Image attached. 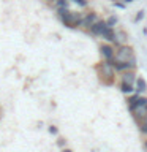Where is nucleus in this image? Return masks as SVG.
Listing matches in <instances>:
<instances>
[{
	"instance_id": "18",
	"label": "nucleus",
	"mask_w": 147,
	"mask_h": 152,
	"mask_svg": "<svg viewBox=\"0 0 147 152\" xmlns=\"http://www.w3.org/2000/svg\"><path fill=\"white\" fill-rule=\"evenodd\" d=\"M144 16H146V11H144V10H141V11H138V14L135 16V22H141L142 19H144Z\"/></svg>"
},
{
	"instance_id": "3",
	"label": "nucleus",
	"mask_w": 147,
	"mask_h": 152,
	"mask_svg": "<svg viewBox=\"0 0 147 152\" xmlns=\"http://www.w3.org/2000/svg\"><path fill=\"white\" fill-rule=\"evenodd\" d=\"M135 59H136L135 49H133L130 45H122V46H117L116 56H114V62H112V64H120V62H131V60H135Z\"/></svg>"
},
{
	"instance_id": "1",
	"label": "nucleus",
	"mask_w": 147,
	"mask_h": 152,
	"mask_svg": "<svg viewBox=\"0 0 147 152\" xmlns=\"http://www.w3.org/2000/svg\"><path fill=\"white\" fill-rule=\"evenodd\" d=\"M95 70H97L98 79L101 81L104 86L114 84L116 76H117V71H116V68H114L112 62H108V60H103L101 59V62H98V64L95 65Z\"/></svg>"
},
{
	"instance_id": "8",
	"label": "nucleus",
	"mask_w": 147,
	"mask_h": 152,
	"mask_svg": "<svg viewBox=\"0 0 147 152\" xmlns=\"http://www.w3.org/2000/svg\"><path fill=\"white\" fill-rule=\"evenodd\" d=\"M138 66V60H131V62H120V64H114V68H116L117 75L125 73V71H136Z\"/></svg>"
},
{
	"instance_id": "14",
	"label": "nucleus",
	"mask_w": 147,
	"mask_h": 152,
	"mask_svg": "<svg viewBox=\"0 0 147 152\" xmlns=\"http://www.w3.org/2000/svg\"><path fill=\"white\" fill-rule=\"evenodd\" d=\"M138 127H139V132H141V135L147 138V116H146V117H142L141 121L138 122Z\"/></svg>"
},
{
	"instance_id": "17",
	"label": "nucleus",
	"mask_w": 147,
	"mask_h": 152,
	"mask_svg": "<svg viewBox=\"0 0 147 152\" xmlns=\"http://www.w3.org/2000/svg\"><path fill=\"white\" fill-rule=\"evenodd\" d=\"M55 8H68V2L66 0H54Z\"/></svg>"
},
{
	"instance_id": "20",
	"label": "nucleus",
	"mask_w": 147,
	"mask_h": 152,
	"mask_svg": "<svg viewBox=\"0 0 147 152\" xmlns=\"http://www.w3.org/2000/svg\"><path fill=\"white\" fill-rule=\"evenodd\" d=\"M114 5H116V8H120V10H125L127 8V3L125 2H116Z\"/></svg>"
},
{
	"instance_id": "6",
	"label": "nucleus",
	"mask_w": 147,
	"mask_h": 152,
	"mask_svg": "<svg viewBox=\"0 0 147 152\" xmlns=\"http://www.w3.org/2000/svg\"><path fill=\"white\" fill-rule=\"evenodd\" d=\"M116 49L117 48L111 45V43H103L100 46V56H101L103 60H108V62H114V56H116Z\"/></svg>"
},
{
	"instance_id": "22",
	"label": "nucleus",
	"mask_w": 147,
	"mask_h": 152,
	"mask_svg": "<svg viewBox=\"0 0 147 152\" xmlns=\"http://www.w3.org/2000/svg\"><path fill=\"white\" fill-rule=\"evenodd\" d=\"M49 132L52 133V135H55V133H57V128H55L54 125H51V127H49Z\"/></svg>"
},
{
	"instance_id": "9",
	"label": "nucleus",
	"mask_w": 147,
	"mask_h": 152,
	"mask_svg": "<svg viewBox=\"0 0 147 152\" xmlns=\"http://www.w3.org/2000/svg\"><path fill=\"white\" fill-rule=\"evenodd\" d=\"M128 45V32L125 28H116V40H114V46H122Z\"/></svg>"
},
{
	"instance_id": "11",
	"label": "nucleus",
	"mask_w": 147,
	"mask_h": 152,
	"mask_svg": "<svg viewBox=\"0 0 147 152\" xmlns=\"http://www.w3.org/2000/svg\"><path fill=\"white\" fill-rule=\"evenodd\" d=\"M120 81L122 83H128V84H135L136 83V71H125V73H120Z\"/></svg>"
},
{
	"instance_id": "4",
	"label": "nucleus",
	"mask_w": 147,
	"mask_h": 152,
	"mask_svg": "<svg viewBox=\"0 0 147 152\" xmlns=\"http://www.w3.org/2000/svg\"><path fill=\"white\" fill-rule=\"evenodd\" d=\"M130 111L133 114V117H135L136 122H139L142 117L147 116V104L144 102V97L139 98V102H138L136 104H133V106H130Z\"/></svg>"
},
{
	"instance_id": "2",
	"label": "nucleus",
	"mask_w": 147,
	"mask_h": 152,
	"mask_svg": "<svg viewBox=\"0 0 147 152\" xmlns=\"http://www.w3.org/2000/svg\"><path fill=\"white\" fill-rule=\"evenodd\" d=\"M57 16L66 28H78L84 14L79 11H70L68 8H57Z\"/></svg>"
},
{
	"instance_id": "13",
	"label": "nucleus",
	"mask_w": 147,
	"mask_h": 152,
	"mask_svg": "<svg viewBox=\"0 0 147 152\" xmlns=\"http://www.w3.org/2000/svg\"><path fill=\"white\" fill-rule=\"evenodd\" d=\"M119 89H120L122 94H133L135 92V84H128V83L119 81Z\"/></svg>"
},
{
	"instance_id": "10",
	"label": "nucleus",
	"mask_w": 147,
	"mask_h": 152,
	"mask_svg": "<svg viewBox=\"0 0 147 152\" xmlns=\"http://www.w3.org/2000/svg\"><path fill=\"white\" fill-rule=\"evenodd\" d=\"M135 92L136 94H144L147 92V81L144 78H141V76H138L136 78V83H135Z\"/></svg>"
},
{
	"instance_id": "5",
	"label": "nucleus",
	"mask_w": 147,
	"mask_h": 152,
	"mask_svg": "<svg viewBox=\"0 0 147 152\" xmlns=\"http://www.w3.org/2000/svg\"><path fill=\"white\" fill-rule=\"evenodd\" d=\"M100 21V16L95 11H89V13H85L84 14V18H82V21H81L79 24V27L78 28H82V30H89L90 27L93 26V24H97Z\"/></svg>"
},
{
	"instance_id": "12",
	"label": "nucleus",
	"mask_w": 147,
	"mask_h": 152,
	"mask_svg": "<svg viewBox=\"0 0 147 152\" xmlns=\"http://www.w3.org/2000/svg\"><path fill=\"white\" fill-rule=\"evenodd\" d=\"M101 38L104 40V43H111V45H114V40H116V28L106 27V30H104Z\"/></svg>"
},
{
	"instance_id": "15",
	"label": "nucleus",
	"mask_w": 147,
	"mask_h": 152,
	"mask_svg": "<svg viewBox=\"0 0 147 152\" xmlns=\"http://www.w3.org/2000/svg\"><path fill=\"white\" fill-rule=\"evenodd\" d=\"M106 24H108V27H112V28H116V26L119 24V18L117 16H109L108 19H106Z\"/></svg>"
},
{
	"instance_id": "26",
	"label": "nucleus",
	"mask_w": 147,
	"mask_h": 152,
	"mask_svg": "<svg viewBox=\"0 0 147 152\" xmlns=\"http://www.w3.org/2000/svg\"><path fill=\"white\" fill-rule=\"evenodd\" d=\"M62 152H71L70 149H63V151H62Z\"/></svg>"
},
{
	"instance_id": "21",
	"label": "nucleus",
	"mask_w": 147,
	"mask_h": 152,
	"mask_svg": "<svg viewBox=\"0 0 147 152\" xmlns=\"http://www.w3.org/2000/svg\"><path fill=\"white\" fill-rule=\"evenodd\" d=\"M57 146H60V147H63V146H65V140H63V138L57 140Z\"/></svg>"
},
{
	"instance_id": "23",
	"label": "nucleus",
	"mask_w": 147,
	"mask_h": 152,
	"mask_svg": "<svg viewBox=\"0 0 147 152\" xmlns=\"http://www.w3.org/2000/svg\"><path fill=\"white\" fill-rule=\"evenodd\" d=\"M142 32H144V35H147V27H144V30H142Z\"/></svg>"
},
{
	"instance_id": "25",
	"label": "nucleus",
	"mask_w": 147,
	"mask_h": 152,
	"mask_svg": "<svg viewBox=\"0 0 147 152\" xmlns=\"http://www.w3.org/2000/svg\"><path fill=\"white\" fill-rule=\"evenodd\" d=\"M144 147H146V151H147V140L144 141Z\"/></svg>"
},
{
	"instance_id": "19",
	"label": "nucleus",
	"mask_w": 147,
	"mask_h": 152,
	"mask_svg": "<svg viewBox=\"0 0 147 152\" xmlns=\"http://www.w3.org/2000/svg\"><path fill=\"white\" fill-rule=\"evenodd\" d=\"M70 2H73V3L78 5V7H82V8H85V7L89 5L87 0H70Z\"/></svg>"
},
{
	"instance_id": "24",
	"label": "nucleus",
	"mask_w": 147,
	"mask_h": 152,
	"mask_svg": "<svg viewBox=\"0 0 147 152\" xmlns=\"http://www.w3.org/2000/svg\"><path fill=\"white\" fill-rule=\"evenodd\" d=\"M123 2H125V3H131L133 0H123Z\"/></svg>"
},
{
	"instance_id": "7",
	"label": "nucleus",
	"mask_w": 147,
	"mask_h": 152,
	"mask_svg": "<svg viewBox=\"0 0 147 152\" xmlns=\"http://www.w3.org/2000/svg\"><path fill=\"white\" fill-rule=\"evenodd\" d=\"M106 27H108V24H106V21H103V19H100V21L97 22V24H93L92 27L89 28V33L92 35L93 38H101L103 37V33H104V30H106Z\"/></svg>"
},
{
	"instance_id": "16",
	"label": "nucleus",
	"mask_w": 147,
	"mask_h": 152,
	"mask_svg": "<svg viewBox=\"0 0 147 152\" xmlns=\"http://www.w3.org/2000/svg\"><path fill=\"white\" fill-rule=\"evenodd\" d=\"M139 98H141V95H139V94H136V92H135V95L128 97V100H127V102H128V108L133 106V104H136L138 102H139Z\"/></svg>"
}]
</instances>
